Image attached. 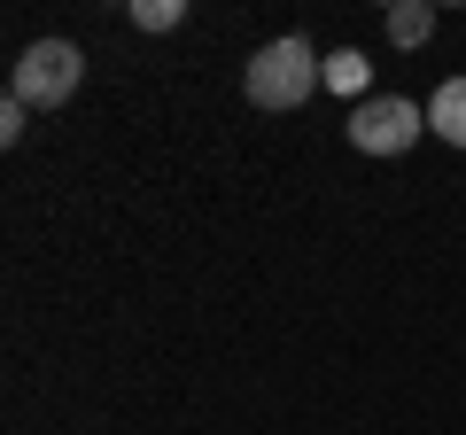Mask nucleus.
Masks as SVG:
<instances>
[{"mask_svg": "<svg viewBox=\"0 0 466 435\" xmlns=\"http://www.w3.org/2000/svg\"><path fill=\"white\" fill-rule=\"evenodd\" d=\"M319 86H327V55H311L303 32L265 39V47L249 55V70H241V94H249L257 109H303Z\"/></svg>", "mask_w": 466, "mask_h": 435, "instance_id": "f257e3e1", "label": "nucleus"}, {"mask_svg": "<svg viewBox=\"0 0 466 435\" xmlns=\"http://www.w3.org/2000/svg\"><path fill=\"white\" fill-rule=\"evenodd\" d=\"M78 78H86V55L70 47V39H32V47L16 55L8 101H24V109H63V101L78 94Z\"/></svg>", "mask_w": 466, "mask_h": 435, "instance_id": "f03ea898", "label": "nucleus"}, {"mask_svg": "<svg viewBox=\"0 0 466 435\" xmlns=\"http://www.w3.org/2000/svg\"><path fill=\"white\" fill-rule=\"evenodd\" d=\"M420 101H404V94H373V101H358L350 109V148L358 156H404L420 140Z\"/></svg>", "mask_w": 466, "mask_h": 435, "instance_id": "7ed1b4c3", "label": "nucleus"}, {"mask_svg": "<svg viewBox=\"0 0 466 435\" xmlns=\"http://www.w3.org/2000/svg\"><path fill=\"white\" fill-rule=\"evenodd\" d=\"M428 133H443L451 148H466V78H443L428 101Z\"/></svg>", "mask_w": 466, "mask_h": 435, "instance_id": "20e7f679", "label": "nucleus"}, {"mask_svg": "<svg viewBox=\"0 0 466 435\" xmlns=\"http://www.w3.org/2000/svg\"><path fill=\"white\" fill-rule=\"evenodd\" d=\"M389 39L397 47H428L435 39V0H397L389 8Z\"/></svg>", "mask_w": 466, "mask_h": 435, "instance_id": "39448f33", "label": "nucleus"}, {"mask_svg": "<svg viewBox=\"0 0 466 435\" xmlns=\"http://www.w3.org/2000/svg\"><path fill=\"white\" fill-rule=\"evenodd\" d=\"M366 78H373V63H366L358 47L327 55V86H334V94H350V101H373V94H366Z\"/></svg>", "mask_w": 466, "mask_h": 435, "instance_id": "423d86ee", "label": "nucleus"}, {"mask_svg": "<svg viewBox=\"0 0 466 435\" xmlns=\"http://www.w3.org/2000/svg\"><path fill=\"white\" fill-rule=\"evenodd\" d=\"M179 16H187V0H133V24H140V32H171Z\"/></svg>", "mask_w": 466, "mask_h": 435, "instance_id": "0eeeda50", "label": "nucleus"}]
</instances>
